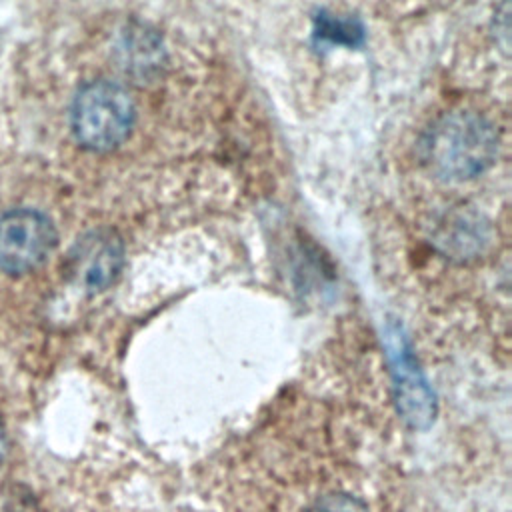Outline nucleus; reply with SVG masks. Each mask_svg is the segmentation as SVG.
Masks as SVG:
<instances>
[{
	"label": "nucleus",
	"mask_w": 512,
	"mask_h": 512,
	"mask_svg": "<svg viewBox=\"0 0 512 512\" xmlns=\"http://www.w3.org/2000/svg\"><path fill=\"white\" fill-rule=\"evenodd\" d=\"M426 162L448 180L482 174L496 154L492 126L474 112H452L440 118L426 138Z\"/></svg>",
	"instance_id": "obj_1"
},
{
	"label": "nucleus",
	"mask_w": 512,
	"mask_h": 512,
	"mask_svg": "<svg viewBox=\"0 0 512 512\" xmlns=\"http://www.w3.org/2000/svg\"><path fill=\"white\" fill-rule=\"evenodd\" d=\"M4 452H6V436H4V428L0 424V460H2Z\"/></svg>",
	"instance_id": "obj_8"
},
{
	"label": "nucleus",
	"mask_w": 512,
	"mask_h": 512,
	"mask_svg": "<svg viewBox=\"0 0 512 512\" xmlns=\"http://www.w3.org/2000/svg\"><path fill=\"white\" fill-rule=\"evenodd\" d=\"M316 36L330 40L334 44L356 46L364 38V30L356 20L338 18L334 14H318L316 18Z\"/></svg>",
	"instance_id": "obj_6"
},
{
	"label": "nucleus",
	"mask_w": 512,
	"mask_h": 512,
	"mask_svg": "<svg viewBox=\"0 0 512 512\" xmlns=\"http://www.w3.org/2000/svg\"><path fill=\"white\" fill-rule=\"evenodd\" d=\"M386 348L394 382V398L400 416L412 428L430 426L436 414V398L422 370L416 364V358L406 336L400 330L388 332Z\"/></svg>",
	"instance_id": "obj_4"
},
{
	"label": "nucleus",
	"mask_w": 512,
	"mask_h": 512,
	"mask_svg": "<svg viewBox=\"0 0 512 512\" xmlns=\"http://www.w3.org/2000/svg\"><path fill=\"white\" fill-rule=\"evenodd\" d=\"M136 106L130 92L112 80L84 84L70 108V128L76 142L94 152L118 148L132 132Z\"/></svg>",
	"instance_id": "obj_2"
},
{
	"label": "nucleus",
	"mask_w": 512,
	"mask_h": 512,
	"mask_svg": "<svg viewBox=\"0 0 512 512\" xmlns=\"http://www.w3.org/2000/svg\"><path fill=\"white\" fill-rule=\"evenodd\" d=\"M58 232L52 220L34 208L0 214V270L18 276L38 268L54 250Z\"/></svg>",
	"instance_id": "obj_3"
},
{
	"label": "nucleus",
	"mask_w": 512,
	"mask_h": 512,
	"mask_svg": "<svg viewBox=\"0 0 512 512\" xmlns=\"http://www.w3.org/2000/svg\"><path fill=\"white\" fill-rule=\"evenodd\" d=\"M306 512H368V508L356 496H350L344 492H332L316 500Z\"/></svg>",
	"instance_id": "obj_7"
},
{
	"label": "nucleus",
	"mask_w": 512,
	"mask_h": 512,
	"mask_svg": "<svg viewBox=\"0 0 512 512\" xmlns=\"http://www.w3.org/2000/svg\"><path fill=\"white\" fill-rule=\"evenodd\" d=\"M124 264V244L110 230L82 236L70 252V274L86 292L106 290Z\"/></svg>",
	"instance_id": "obj_5"
}]
</instances>
